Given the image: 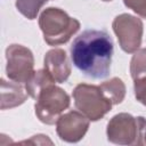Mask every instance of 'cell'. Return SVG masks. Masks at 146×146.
<instances>
[{
  "label": "cell",
  "instance_id": "obj_1",
  "mask_svg": "<svg viewBox=\"0 0 146 146\" xmlns=\"http://www.w3.org/2000/svg\"><path fill=\"white\" fill-rule=\"evenodd\" d=\"M113 40L104 30H86L72 42L70 51L74 66L91 79H105L110 75Z\"/></svg>",
  "mask_w": 146,
  "mask_h": 146
},
{
  "label": "cell",
  "instance_id": "obj_2",
  "mask_svg": "<svg viewBox=\"0 0 146 146\" xmlns=\"http://www.w3.org/2000/svg\"><path fill=\"white\" fill-rule=\"evenodd\" d=\"M39 26L49 46L66 43L79 30L80 22L57 7H48L39 16Z\"/></svg>",
  "mask_w": 146,
  "mask_h": 146
},
{
  "label": "cell",
  "instance_id": "obj_3",
  "mask_svg": "<svg viewBox=\"0 0 146 146\" xmlns=\"http://www.w3.org/2000/svg\"><path fill=\"white\" fill-rule=\"evenodd\" d=\"M146 119L130 113H119L107 123L106 136L110 143L116 145H144Z\"/></svg>",
  "mask_w": 146,
  "mask_h": 146
},
{
  "label": "cell",
  "instance_id": "obj_4",
  "mask_svg": "<svg viewBox=\"0 0 146 146\" xmlns=\"http://www.w3.org/2000/svg\"><path fill=\"white\" fill-rule=\"evenodd\" d=\"M75 107L90 121L103 119L112 108L113 103L99 86L80 83L72 92Z\"/></svg>",
  "mask_w": 146,
  "mask_h": 146
},
{
  "label": "cell",
  "instance_id": "obj_5",
  "mask_svg": "<svg viewBox=\"0 0 146 146\" xmlns=\"http://www.w3.org/2000/svg\"><path fill=\"white\" fill-rule=\"evenodd\" d=\"M35 115L44 124H55L62 113L70 107V96L64 89L51 84L44 88L35 98Z\"/></svg>",
  "mask_w": 146,
  "mask_h": 146
},
{
  "label": "cell",
  "instance_id": "obj_6",
  "mask_svg": "<svg viewBox=\"0 0 146 146\" xmlns=\"http://www.w3.org/2000/svg\"><path fill=\"white\" fill-rule=\"evenodd\" d=\"M112 27L124 52L133 54L139 49L144 32L140 18L130 14H120L113 19Z\"/></svg>",
  "mask_w": 146,
  "mask_h": 146
},
{
  "label": "cell",
  "instance_id": "obj_7",
  "mask_svg": "<svg viewBox=\"0 0 146 146\" xmlns=\"http://www.w3.org/2000/svg\"><path fill=\"white\" fill-rule=\"evenodd\" d=\"M6 74L9 80L26 83L35 72L33 52L22 44L13 43L8 46L6 49Z\"/></svg>",
  "mask_w": 146,
  "mask_h": 146
},
{
  "label": "cell",
  "instance_id": "obj_8",
  "mask_svg": "<svg viewBox=\"0 0 146 146\" xmlns=\"http://www.w3.org/2000/svg\"><path fill=\"white\" fill-rule=\"evenodd\" d=\"M89 124L90 120L80 111H70L58 117L56 132L63 141L78 143L87 133Z\"/></svg>",
  "mask_w": 146,
  "mask_h": 146
},
{
  "label": "cell",
  "instance_id": "obj_9",
  "mask_svg": "<svg viewBox=\"0 0 146 146\" xmlns=\"http://www.w3.org/2000/svg\"><path fill=\"white\" fill-rule=\"evenodd\" d=\"M44 70L51 75L57 83H64L71 75V64L65 50L55 48L44 55L43 58Z\"/></svg>",
  "mask_w": 146,
  "mask_h": 146
},
{
  "label": "cell",
  "instance_id": "obj_10",
  "mask_svg": "<svg viewBox=\"0 0 146 146\" xmlns=\"http://www.w3.org/2000/svg\"><path fill=\"white\" fill-rule=\"evenodd\" d=\"M27 91L24 87L15 81L1 79V110H8L22 105L27 99Z\"/></svg>",
  "mask_w": 146,
  "mask_h": 146
},
{
  "label": "cell",
  "instance_id": "obj_11",
  "mask_svg": "<svg viewBox=\"0 0 146 146\" xmlns=\"http://www.w3.org/2000/svg\"><path fill=\"white\" fill-rule=\"evenodd\" d=\"M55 84V80L51 78V75L43 68L38 70L33 73V75L29 79V81L25 83V89L30 97L35 99L38 95L47 87Z\"/></svg>",
  "mask_w": 146,
  "mask_h": 146
},
{
  "label": "cell",
  "instance_id": "obj_12",
  "mask_svg": "<svg viewBox=\"0 0 146 146\" xmlns=\"http://www.w3.org/2000/svg\"><path fill=\"white\" fill-rule=\"evenodd\" d=\"M103 92L111 99L113 105L122 103L125 97V84L120 78H112L99 84Z\"/></svg>",
  "mask_w": 146,
  "mask_h": 146
},
{
  "label": "cell",
  "instance_id": "obj_13",
  "mask_svg": "<svg viewBox=\"0 0 146 146\" xmlns=\"http://www.w3.org/2000/svg\"><path fill=\"white\" fill-rule=\"evenodd\" d=\"M130 74L133 80L146 76V48L133 52L130 62Z\"/></svg>",
  "mask_w": 146,
  "mask_h": 146
},
{
  "label": "cell",
  "instance_id": "obj_14",
  "mask_svg": "<svg viewBox=\"0 0 146 146\" xmlns=\"http://www.w3.org/2000/svg\"><path fill=\"white\" fill-rule=\"evenodd\" d=\"M49 0H16V9L27 19L36 18L41 7Z\"/></svg>",
  "mask_w": 146,
  "mask_h": 146
},
{
  "label": "cell",
  "instance_id": "obj_15",
  "mask_svg": "<svg viewBox=\"0 0 146 146\" xmlns=\"http://www.w3.org/2000/svg\"><path fill=\"white\" fill-rule=\"evenodd\" d=\"M133 92L136 99L146 106V76L133 80Z\"/></svg>",
  "mask_w": 146,
  "mask_h": 146
},
{
  "label": "cell",
  "instance_id": "obj_16",
  "mask_svg": "<svg viewBox=\"0 0 146 146\" xmlns=\"http://www.w3.org/2000/svg\"><path fill=\"white\" fill-rule=\"evenodd\" d=\"M125 7L135 11L138 16L146 18V0H123Z\"/></svg>",
  "mask_w": 146,
  "mask_h": 146
},
{
  "label": "cell",
  "instance_id": "obj_17",
  "mask_svg": "<svg viewBox=\"0 0 146 146\" xmlns=\"http://www.w3.org/2000/svg\"><path fill=\"white\" fill-rule=\"evenodd\" d=\"M144 139H145V144H146V132H145V138Z\"/></svg>",
  "mask_w": 146,
  "mask_h": 146
},
{
  "label": "cell",
  "instance_id": "obj_18",
  "mask_svg": "<svg viewBox=\"0 0 146 146\" xmlns=\"http://www.w3.org/2000/svg\"><path fill=\"white\" fill-rule=\"evenodd\" d=\"M103 1H106V2H108V1H112V0H103Z\"/></svg>",
  "mask_w": 146,
  "mask_h": 146
}]
</instances>
